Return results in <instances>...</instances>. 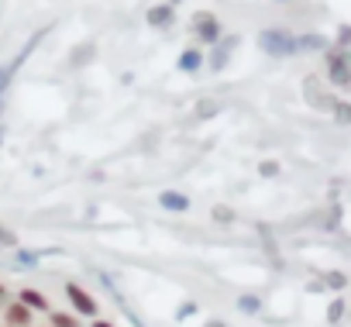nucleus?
Returning a JSON list of instances; mask_svg holds the SVG:
<instances>
[{
  "label": "nucleus",
  "mask_w": 351,
  "mask_h": 327,
  "mask_svg": "<svg viewBox=\"0 0 351 327\" xmlns=\"http://www.w3.org/2000/svg\"><path fill=\"white\" fill-rule=\"evenodd\" d=\"M66 296H69V303H73V310L80 313V317H97V300L80 286V282H66Z\"/></svg>",
  "instance_id": "1"
},
{
  "label": "nucleus",
  "mask_w": 351,
  "mask_h": 327,
  "mask_svg": "<svg viewBox=\"0 0 351 327\" xmlns=\"http://www.w3.org/2000/svg\"><path fill=\"white\" fill-rule=\"evenodd\" d=\"M193 28H197L200 42H217V35H221V25H217V18H214V14H207V11H200V14L193 18Z\"/></svg>",
  "instance_id": "2"
},
{
  "label": "nucleus",
  "mask_w": 351,
  "mask_h": 327,
  "mask_svg": "<svg viewBox=\"0 0 351 327\" xmlns=\"http://www.w3.org/2000/svg\"><path fill=\"white\" fill-rule=\"evenodd\" d=\"M4 324H8V327H32V310L14 300V303L4 306Z\"/></svg>",
  "instance_id": "3"
},
{
  "label": "nucleus",
  "mask_w": 351,
  "mask_h": 327,
  "mask_svg": "<svg viewBox=\"0 0 351 327\" xmlns=\"http://www.w3.org/2000/svg\"><path fill=\"white\" fill-rule=\"evenodd\" d=\"M18 303H21V306H28L32 313H35V310H52V306H49V300H45V293H42V289H32V286L18 293Z\"/></svg>",
  "instance_id": "4"
},
{
  "label": "nucleus",
  "mask_w": 351,
  "mask_h": 327,
  "mask_svg": "<svg viewBox=\"0 0 351 327\" xmlns=\"http://www.w3.org/2000/svg\"><path fill=\"white\" fill-rule=\"evenodd\" d=\"M158 204H162V210H172V214L190 210V200H186L183 193H176V190H165V193L158 197Z\"/></svg>",
  "instance_id": "5"
},
{
  "label": "nucleus",
  "mask_w": 351,
  "mask_h": 327,
  "mask_svg": "<svg viewBox=\"0 0 351 327\" xmlns=\"http://www.w3.org/2000/svg\"><path fill=\"white\" fill-rule=\"evenodd\" d=\"M262 45H265L269 52H289V45H296V42H293V38H286V35H279V32H276V35H272V32H265V35H262Z\"/></svg>",
  "instance_id": "6"
},
{
  "label": "nucleus",
  "mask_w": 351,
  "mask_h": 327,
  "mask_svg": "<svg viewBox=\"0 0 351 327\" xmlns=\"http://www.w3.org/2000/svg\"><path fill=\"white\" fill-rule=\"evenodd\" d=\"M200 62H204V56H200L197 49H186V52L180 56V69H183V73H197Z\"/></svg>",
  "instance_id": "7"
},
{
  "label": "nucleus",
  "mask_w": 351,
  "mask_h": 327,
  "mask_svg": "<svg viewBox=\"0 0 351 327\" xmlns=\"http://www.w3.org/2000/svg\"><path fill=\"white\" fill-rule=\"evenodd\" d=\"M330 80H334L337 86H344V83H348V59H344V56H334V66H330Z\"/></svg>",
  "instance_id": "8"
},
{
  "label": "nucleus",
  "mask_w": 351,
  "mask_h": 327,
  "mask_svg": "<svg viewBox=\"0 0 351 327\" xmlns=\"http://www.w3.org/2000/svg\"><path fill=\"white\" fill-rule=\"evenodd\" d=\"M169 21H172V8H169V4H162V8H152V11H148V25H155V28H158V25H169Z\"/></svg>",
  "instance_id": "9"
},
{
  "label": "nucleus",
  "mask_w": 351,
  "mask_h": 327,
  "mask_svg": "<svg viewBox=\"0 0 351 327\" xmlns=\"http://www.w3.org/2000/svg\"><path fill=\"white\" fill-rule=\"evenodd\" d=\"M49 327H80V317H76V313L52 310V324H49Z\"/></svg>",
  "instance_id": "10"
},
{
  "label": "nucleus",
  "mask_w": 351,
  "mask_h": 327,
  "mask_svg": "<svg viewBox=\"0 0 351 327\" xmlns=\"http://www.w3.org/2000/svg\"><path fill=\"white\" fill-rule=\"evenodd\" d=\"M241 310H258V300H252V296H241Z\"/></svg>",
  "instance_id": "11"
},
{
  "label": "nucleus",
  "mask_w": 351,
  "mask_h": 327,
  "mask_svg": "<svg viewBox=\"0 0 351 327\" xmlns=\"http://www.w3.org/2000/svg\"><path fill=\"white\" fill-rule=\"evenodd\" d=\"M0 245H14V234H11V231H4V228H0Z\"/></svg>",
  "instance_id": "12"
},
{
  "label": "nucleus",
  "mask_w": 351,
  "mask_h": 327,
  "mask_svg": "<svg viewBox=\"0 0 351 327\" xmlns=\"http://www.w3.org/2000/svg\"><path fill=\"white\" fill-rule=\"evenodd\" d=\"M262 176H276V162H265V166H262Z\"/></svg>",
  "instance_id": "13"
},
{
  "label": "nucleus",
  "mask_w": 351,
  "mask_h": 327,
  "mask_svg": "<svg viewBox=\"0 0 351 327\" xmlns=\"http://www.w3.org/2000/svg\"><path fill=\"white\" fill-rule=\"evenodd\" d=\"M93 327H114L110 320H93Z\"/></svg>",
  "instance_id": "14"
},
{
  "label": "nucleus",
  "mask_w": 351,
  "mask_h": 327,
  "mask_svg": "<svg viewBox=\"0 0 351 327\" xmlns=\"http://www.w3.org/2000/svg\"><path fill=\"white\" fill-rule=\"evenodd\" d=\"M207 327H224V324H221V320H210V324H207Z\"/></svg>",
  "instance_id": "15"
},
{
  "label": "nucleus",
  "mask_w": 351,
  "mask_h": 327,
  "mask_svg": "<svg viewBox=\"0 0 351 327\" xmlns=\"http://www.w3.org/2000/svg\"><path fill=\"white\" fill-rule=\"evenodd\" d=\"M4 293H8V289H4V282H0V300H4Z\"/></svg>",
  "instance_id": "16"
},
{
  "label": "nucleus",
  "mask_w": 351,
  "mask_h": 327,
  "mask_svg": "<svg viewBox=\"0 0 351 327\" xmlns=\"http://www.w3.org/2000/svg\"><path fill=\"white\" fill-rule=\"evenodd\" d=\"M172 4H176V0H172ZM172 4H169V8H172Z\"/></svg>",
  "instance_id": "17"
},
{
  "label": "nucleus",
  "mask_w": 351,
  "mask_h": 327,
  "mask_svg": "<svg viewBox=\"0 0 351 327\" xmlns=\"http://www.w3.org/2000/svg\"><path fill=\"white\" fill-rule=\"evenodd\" d=\"M32 327H35V324H32Z\"/></svg>",
  "instance_id": "18"
}]
</instances>
